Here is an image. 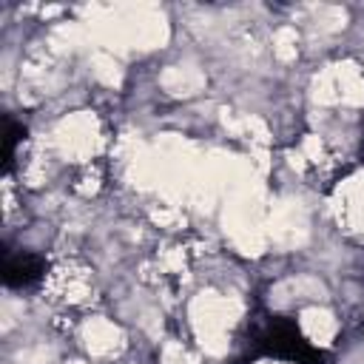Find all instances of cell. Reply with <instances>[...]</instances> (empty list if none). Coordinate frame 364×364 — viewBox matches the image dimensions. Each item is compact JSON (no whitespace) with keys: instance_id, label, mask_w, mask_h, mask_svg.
Masks as SVG:
<instances>
[{"instance_id":"cell-1","label":"cell","mask_w":364,"mask_h":364,"mask_svg":"<svg viewBox=\"0 0 364 364\" xmlns=\"http://www.w3.org/2000/svg\"><path fill=\"white\" fill-rule=\"evenodd\" d=\"M250 355H264V358H279L290 364H330L327 355L310 344V338L299 330L296 321L284 316H267L250 330Z\"/></svg>"},{"instance_id":"cell-3","label":"cell","mask_w":364,"mask_h":364,"mask_svg":"<svg viewBox=\"0 0 364 364\" xmlns=\"http://www.w3.org/2000/svg\"><path fill=\"white\" fill-rule=\"evenodd\" d=\"M26 136V128L20 125V122H14V119H9L6 117V154H3V171H9L11 168V159H14V148H17V142Z\"/></svg>"},{"instance_id":"cell-2","label":"cell","mask_w":364,"mask_h":364,"mask_svg":"<svg viewBox=\"0 0 364 364\" xmlns=\"http://www.w3.org/2000/svg\"><path fill=\"white\" fill-rule=\"evenodd\" d=\"M46 276V259L31 253V250H17V253H6V264H3V282L6 287H34L40 279Z\"/></svg>"}]
</instances>
